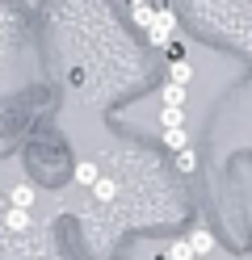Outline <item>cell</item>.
<instances>
[{
  "mask_svg": "<svg viewBox=\"0 0 252 260\" xmlns=\"http://www.w3.org/2000/svg\"><path fill=\"white\" fill-rule=\"evenodd\" d=\"M173 29H177V13L168 5H160L156 9V21L147 25V42L151 46H168V42H173Z\"/></svg>",
  "mask_w": 252,
  "mask_h": 260,
  "instance_id": "cell-1",
  "label": "cell"
},
{
  "mask_svg": "<svg viewBox=\"0 0 252 260\" xmlns=\"http://www.w3.org/2000/svg\"><path fill=\"white\" fill-rule=\"evenodd\" d=\"M185 101H189V88H185V84H173V80H168V84L160 88V105H173V109H185Z\"/></svg>",
  "mask_w": 252,
  "mask_h": 260,
  "instance_id": "cell-2",
  "label": "cell"
},
{
  "mask_svg": "<svg viewBox=\"0 0 252 260\" xmlns=\"http://www.w3.org/2000/svg\"><path fill=\"white\" fill-rule=\"evenodd\" d=\"M34 202H38V193H34V185H13L9 189V206H17V210H34Z\"/></svg>",
  "mask_w": 252,
  "mask_h": 260,
  "instance_id": "cell-3",
  "label": "cell"
},
{
  "mask_svg": "<svg viewBox=\"0 0 252 260\" xmlns=\"http://www.w3.org/2000/svg\"><path fill=\"white\" fill-rule=\"evenodd\" d=\"M5 226H9V231H34V214H30V210L9 206L5 210Z\"/></svg>",
  "mask_w": 252,
  "mask_h": 260,
  "instance_id": "cell-4",
  "label": "cell"
},
{
  "mask_svg": "<svg viewBox=\"0 0 252 260\" xmlns=\"http://www.w3.org/2000/svg\"><path fill=\"white\" fill-rule=\"evenodd\" d=\"M72 176H76V185H80V189H93V185L101 181V168L93 164V159H80V164H76V172H72Z\"/></svg>",
  "mask_w": 252,
  "mask_h": 260,
  "instance_id": "cell-5",
  "label": "cell"
},
{
  "mask_svg": "<svg viewBox=\"0 0 252 260\" xmlns=\"http://www.w3.org/2000/svg\"><path fill=\"white\" fill-rule=\"evenodd\" d=\"M189 248H193V260H202V256H210V252H214V235L206 231V226H198V231L189 235Z\"/></svg>",
  "mask_w": 252,
  "mask_h": 260,
  "instance_id": "cell-6",
  "label": "cell"
},
{
  "mask_svg": "<svg viewBox=\"0 0 252 260\" xmlns=\"http://www.w3.org/2000/svg\"><path fill=\"white\" fill-rule=\"evenodd\" d=\"M89 193H93L97 202H114V198H118V181H114V176H101V181H97Z\"/></svg>",
  "mask_w": 252,
  "mask_h": 260,
  "instance_id": "cell-7",
  "label": "cell"
},
{
  "mask_svg": "<svg viewBox=\"0 0 252 260\" xmlns=\"http://www.w3.org/2000/svg\"><path fill=\"white\" fill-rule=\"evenodd\" d=\"M160 126H164V130H181V126H185V109L164 105V109H160Z\"/></svg>",
  "mask_w": 252,
  "mask_h": 260,
  "instance_id": "cell-8",
  "label": "cell"
},
{
  "mask_svg": "<svg viewBox=\"0 0 252 260\" xmlns=\"http://www.w3.org/2000/svg\"><path fill=\"white\" fill-rule=\"evenodd\" d=\"M168 80H173V84H185V88H189L193 84V63H173V76H168Z\"/></svg>",
  "mask_w": 252,
  "mask_h": 260,
  "instance_id": "cell-9",
  "label": "cell"
},
{
  "mask_svg": "<svg viewBox=\"0 0 252 260\" xmlns=\"http://www.w3.org/2000/svg\"><path fill=\"white\" fill-rule=\"evenodd\" d=\"M193 168H198V151H193V147H181V151H177V172L189 176Z\"/></svg>",
  "mask_w": 252,
  "mask_h": 260,
  "instance_id": "cell-10",
  "label": "cell"
},
{
  "mask_svg": "<svg viewBox=\"0 0 252 260\" xmlns=\"http://www.w3.org/2000/svg\"><path fill=\"white\" fill-rule=\"evenodd\" d=\"M168 260H193L189 239H173V243H168Z\"/></svg>",
  "mask_w": 252,
  "mask_h": 260,
  "instance_id": "cell-11",
  "label": "cell"
},
{
  "mask_svg": "<svg viewBox=\"0 0 252 260\" xmlns=\"http://www.w3.org/2000/svg\"><path fill=\"white\" fill-rule=\"evenodd\" d=\"M164 143L173 151H181V147H189V135H185V130H164Z\"/></svg>",
  "mask_w": 252,
  "mask_h": 260,
  "instance_id": "cell-12",
  "label": "cell"
},
{
  "mask_svg": "<svg viewBox=\"0 0 252 260\" xmlns=\"http://www.w3.org/2000/svg\"><path fill=\"white\" fill-rule=\"evenodd\" d=\"M168 55H173V63H181L185 59V46L181 42H168Z\"/></svg>",
  "mask_w": 252,
  "mask_h": 260,
  "instance_id": "cell-13",
  "label": "cell"
},
{
  "mask_svg": "<svg viewBox=\"0 0 252 260\" xmlns=\"http://www.w3.org/2000/svg\"><path fill=\"white\" fill-rule=\"evenodd\" d=\"M156 260H168V256H156Z\"/></svg>",
  "mask_w": 252,
  "mask_h": 260,
  "instance_id": "cell-14",
  "label": "cell"
}]
</instances>
